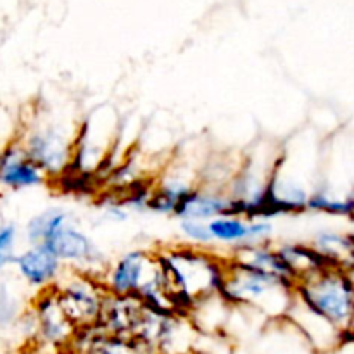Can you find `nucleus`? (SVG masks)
<instances>
[{"mask_svg":"<svg viewBox=\"0 0 354 354\" xmlns=\"http://www.w3.org/2000/svg\"><path fill=\"white\" fill-rule=\"evenodd\" d=\"M154 254L175 313L189 315L197 301L220 292L227 258L190 244L159 249Z\"/></svg>","mask_w":354,"mask_h":354,"instance_id":"obj_1","label":"nucleus"},{"mask_svg":"<svg viewBox=\"0 0 354 354\" xmlns=\"http://www.w3.org/2000/svg\"><path fill=\"white\" fill-rule=\"evenodd\" d=\"M78 124L68 107L37 104L30 116L19 121L17 140L48 180H57L71 165Z\"/></svg>","mask_w":354,"mask_h":354,"instance_id":"obj_2","label":"nucleus"},{"mask_svg":"<svg viewBox=\"0 0 354 354\" xmlns=\"http://www.w3.org/2000/svg\"><path fill=\"white\" fill-rule=\"evenodd\" d=\"M220 294L230 306L252 308L272 318H282L294 297V282L265 270L227 258Z\"/></svg>","mask_w":354,"mask_h":354,"instance_id":"obj_3","label":"nucleus"},{"mask_svg":"<svg viewBox=\"0 0 354 354\" xmlns=\"http://www.w3.org/2000/svg\"><path fill=\"white\" fill-rule=\"evenodd\" d=\"M353 270L327 266L297 280L294 296L342 332H351L354 315Z\"/></svg>","mask_w":354,"mask_h":354,"instance_id":"obj_4","label":"nucleus"},{"mask_svg":"<svg viewBox=\"0 0 354 354\" xmlns=\"http://www.w3.org/2000/svg\"><path fill=\"white\" fill-rule=\"evenodd\" d=\"M120 118L111 106H99L80 121L69 169L97 176L114 149Z\"/></svg>","mask_w":354,"mask_h":354,"instance_id":"obj_5","label":"nucleus"},{"mask_svg":"<svg viewBox=\"0 0 354 354\" xmlns=\"http://www.w3.org/2000/svg\"><path fill=\"white\" fill-rule=\"evenodd\" d=\"M52 290L61 311L76 330L93 327L99 322L107 294L100 279L73 270L69 275L62 273L52 286Z\"/></svg>","mask_w":354,"mask_h":354,"instance_id":"obj_6","label":"nucleus"},{"mask_svg":"<svg viewBox=\"0 0 354 354\" xmlns=\"http://www.w3.org/2000/svg\"><path fill=\"white\" fill-rule=\"evenodd\" d=\"M41 245L54 252L62 265L73 266V270L88 273L95 279H102L104 256L95 242L75 225V220L59 227Z\"/></svg>","mask_w":354,"mask_h":354,"instance_id":"obj_7","label":"nucleus"},{"mask_svg":"<svg viewBox=\"0 0 354 354\" xmlns=\"http://www.w3.org/2000/svg\"><path fill=\"white\" fill-rule=\"evenodd\" d=\"M159 273L158 259L154 252L135 251L124 252L118 258L109 268L104 272L102 282L104 289L116 296H137L138 290L154 280Z\"/></svg>","mask_w":354,"mask_h":354,"instance_id":"obj_8","label":"nucleus"},{"mask_svg":"<svg viewBox=\"0 0 354 354\" xmlns=\"http://www.w3.org/2000/svg\"><path fill=\"white\" fill-rule=\"evenodd\" d=\"M283 318H287L317 351H330L344 344V341L351 342V332H342L296 296L290 301Z\"/></svg>","mask_w":354,"mask_h":354,"instance_id":"obj_9","label":"nucleus"},{"mask_svg":"<svg viewBox=\"0 0 354 354\" xmlns=\"http://www.w3.org/2000/svg\"><path fill=\"white\" fill-rule=\"evenodd\" d=\"M48 176L31 161L17 137L0 149V194L41 187Z\"/></svg>","mask_w":354,"mask_h":354,"instance_id":"obj_10","label":"nucleus"},{"mask_svg":"<svg viewBox=\"0 0 354 354\" xmlns=\"http://www.w3.org/2000/svg\"><path fill=\"white\" fill-rule=\"evenodd\" d=\"M213 244L228 245V248H239L245 244H261L270 242L273 235V223L263 218H248L235 216V214H225L216 216L207 221Z\"/></svg>","mask_w":354,"mask_h":354,"instance_id":"obj_11","label":"nucleus"},{"mask_svg":"<svg viewBox=\"0 0 354 354\" xmlns=\"http://www.w3.org/2000/svg\"><path fill=\"white\" fill-rule=\"evenodd\" d=\"M12 266L21 280L38 290L52 287L64 273L61 259L41 244H33L23 252H16Z\"/></svg>","mask_w":354,"mask_h":354,"instance_id":"obj_12","label":"nucleus"},{"mask_svg":"<svg viewBox=\"0 0 354 354\" xmlns=\"http://www.w3.org/2000/svg\"><path fill=\"white\" fill-rule=\"evenodd\" d=\"M232 214V201L225 189L199 183L175 209L176 220L209 221L216 216Z\"/></svg>","mask_w":354,"mask_h":354,"instance_id":"obj_13","label":"nucleus"},{"mask_svg":"<svg viewBox=\"0 0 354 354\" xmlns=\"http://www.w3.org/2000/svg\"><path fill=\"white\" fill-rule=\"evenodd\" d=\"M199 182L196 176L190 175L187 169L173 168L171 173H165L159 176L156 183H152L149 211L162 216H173L178 204L192 192Z\"/></svg>","mask_w":354,"mask_h":354,"instance_id":"obj_14","label":"nucleus"},{"mask_svg":"<svg viewBox=\"0 0 354 354\" xmlns=\"http://www.w3.org/2000/svg\"><path fill=\"white\" fill-rule=\"evenodd\" d=\"M35 322L40 335L48 344H62L76 332L59 308L52 287L41 289L35 299Z\"/></svg>","mask_w":354,"mask_h":354,"instance_id":"obj_15","label":"nucleus"},{"mask_svg":"<svg viewBox=\"0 0 354 354\" xmlns=\"http://www.w3.org/2000/svg\"><path fill=\"white\" fill-rule=\"evenodd\" d=\"M280 259L283 261L286 268L289 270L294 282L311 275V273L324 270L327 266H334L317 251L311 244H303V242H283L277 245Z\"/></svg>","mask_w":354,"mask_h":354,"instance_id":"obj_16","label":"nucleus"},{"mask_svg":"<svg viewBox=\"0 0 354 354\" xmlns=\"http://www.w3.org/2000/svg\"><path fill=\"white\" fill-rule=\"evenodd\" d=\"M311 245L327 259L330 265L353 270L354 263V239L351 232L320 230Z\"/></svg>","mask_w":354,"mask_h":354,"instance_id":"obj_17","label":"nucleus"},{"mask_svg":"<svg viewBox=\"0 0 354 354\" xmlns=\"http://www.w3.org/2000/svg\"><path fill=\"white\" fill-rule=\"evenodd\" d=\"M71 220H75V218L69 211L62 209V207H48V209L35 214L28 221L26 228H24V237L30 245L44 244L59 227Z\"/></svg>","mask_w":354,"mask_h":354,"instance_id":"obj_18","label":"nucleus"},{"mask_svg":"<svg viewBox=\"0 0 354 354\" xmlns=\"http://www.w3.org/2000/svg\"><path fill=\"white\" fill-rule=\"evenodd\" d=\"M354 209V197H339L325 192V190L315 189L313 194L308 199L306 211H315V213L330 214V216L351 218Z\"/></svg>","mask_w":354,"mask_h":354,"instance_id":"obj_19","label":"nucleus"},{"mask_svg":"<svg viewBox=\"0 0 354 354\" xmlns=\"http://www.w3.org/2000/svg\"><path fill=\"white\" fill-rule=\"evenodd\" d=\"M180 234L187 241V244L197 245V248L209 249L213 245L207 221L203 220H178Z\"/></svg>","mask_w":354,"mask_h":354,"instance_id":"obj_20","label":"nucleus"},{"mask_svg":"<svg viewBox=\"0 0 354 354\" xmlns=\"http://www.w3.org/2000/svg\"><path fill=\"white\" fill-rule=\"evenodd\" d=\"M17 227L14 223L0 225V273L12 266V259L16 256Z\"/></svg>","mask_w":354,"mask_h":354,"instance_id":"obj_21","label":"nucleus"},{"mask_svg":"<svg viewBox=\"0 0 354 354\" xmlns=\"http://www.w3.org/2000/svg\"><path fill=\"white\" fill-rule=\"evenodd\" d=\"M17 130H19V121L10 116L7 107L0 106V149L17 137Z\"/></svg>","mask_w":354,"mask_h":354,"instance_id":"obj_22","label":"nucleus"}]
</instances>
